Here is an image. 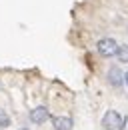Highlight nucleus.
<instances>
[{
  "instance_id": "5",
  "label": "nucleus",
  "mask_w": 128,
  "mask_h": 130,
  "mask_svg": "<svg viewBox=\"0 0 128 130\" xmlns=\"http://www.w3.org/2000/svg\"><path fill=\"white\" fill-rule=\"evenodd\" d=\"M108 82H110L112 86H116V88H118V86H122V84H124V74H122L116 66H112L110 70H108Z\"/></svg>"
},
{
  "instance_id": "2",
  "label": "nucleus",
  "mask_w": 128,
  "mask_h": 130,
  "mask_svg": "<svg viewBox=\"0 0 128 130\" xmlns=\"http://www.w3.org/2000/svg\"><path fill=\"white\" fill-rule=\"evenodd\" d=\"M124 118L118 114V110H108L102 118V128L104 130H122Z\"/></svg>"
},
{
  "instance_id": "4",
  "label": "nucleus",
  "mask_w": 128,
  "mask_h": 130,
  "mask_svg": "<svg viewBox=\"0 0 128 130\" xmlns=\"http://www.w3.org/2000/svg\"><path fill=\"white\" fill-rule=\"evenodd\" d=\"M52 124H54V130H72V118L70 116H54L52 118Z\"/></svg>"
},
{
  "instance_id": "7",
  "label": "nucleus",
  "mask_w": 128,
  "mask_h": 130,
  "mask_svg": "<svg viewBox=\"0 0 128 130\" xmlns=\"http://www.w3.org/2000/svg\"><path fill=\"white\" fill-rule=\"evenodd\" d=\"M8 126H10V118L0 112V128H8Z\"/></svg>"
},
{
  "instance_id": "9",
  "label": "nucleus",
  "mask_w": 128,
  "mask_h": 130,
  "mask_svg": "<svg viewBox=\"0 0 128 130\" xmlns=\"http://www.w3.org/2000/svg\"><path fill=\"white\" fill-rule=\"evenodd\" d=\"M20 130H30V128H20Z\"/></svg>"
},
{
  "instance_id": "6",
  "label": "nucleus",
  "mask_w": 128,
  "mask_h": 130,
  "mask_svg": "<svg viewBox=\"0 0 128 130\" xmlns=\"http://www.w3.org/2000/svg\"><path fill=\"white\" fill-rule=\"evenodd\" d=\"M116 58H118V62H128V44H122V46H118V52H116Z\"/></svg>"
},
{
  "instance_id": "8",
  "label": "nucleus",
  "mask_w": 128,
  "mask_h": 130,
  "mask_svg": "<svg viewBox=\"0 0 128 130\" xmlns=\"http://www.w3.org/2000/svg\"><path fill=\"white\" fill-rule=\"evenodd\" d=\"M124 84H126V88H128V72L124 74Z\"/></svg>"
},
{
  "instance_id": "1",
  "label": "nucleus",
  "mask_w": 128,
  "mask_h": 130,
  "mask_svg": "<svg viewBox=\"0 0 128 130\" xmlns=\"http://www.w3.org/2000/svg\"><path fill=\"white\" fill-rule=\"evenodd\" d=\"M96 50H98L100 56L112 58V56H116V52H118V44H116L114 38H100V40L96 42Z\"/></svg>"
},
{
  "instance_id": "3",
  "label": "nucleus",
  "mask_w": 128,
  "mask_h": 130,
  "mask_svg": "<svg viewBox=\"0 0 128 130\" xmlns=\"http://www.w3.org/2000/svg\"><path fill=\"white\" fill-rule=\"evenodd\" d=\"M46 120H50V110L46 106H36L34 110H30V122L32 124H44Z\"/></svg>"
}]
</instances>
